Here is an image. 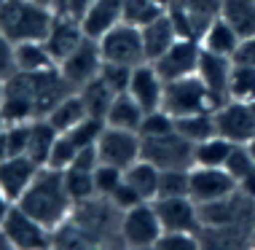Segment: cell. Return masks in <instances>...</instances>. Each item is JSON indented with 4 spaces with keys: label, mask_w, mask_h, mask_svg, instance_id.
<instances>
[{
    "label": "cell",
    "mask_w": 255,
    "mask_h": 250,
    "mask_svg": "<svg viewBox=\"0 0 255 250\" xmlns=\"http://www.w3.org/2000/svg\"><path fill=\"white\" fill-rule=\"evenodd\" d=\"M13 205L27 210L32 218H38L43 226H49L51 232L70 218L75 207V202L65 189V175L57 167H40L38 175L32 178V183L27 186V191Z\"/></svg>",
    "instance_id": "cell-1"
},
{
    "label": "cell",
    "mask_w": 255,
    "mask_h": 250,
    "mask_svg": "<svg viewBox=\"0 0 255 250\" xmlns=\"http://www.w3.org/2000/svg\"><path fill=\"white\" fill-rule=\"evenodd\" d=\"M57 13L32 3V0H3L0 5V32L11 43L43 40Z\"/></svg>",
    "instance_id": "cell-2"
},
{
    "label": "cell",
    "mask_w": 255,
    "mask_h": 250,
    "mask_svg": "<svg viewBox=\"0 0 255 250\" xmlns=\"http://www.w3.org/2000/svg\"><path fill=\"white\" fill-rule=\"evenodd\" d=\"M73 224L86 234L89 245H108L110 237L121 240V210L108 197H92L73 207Z\"/></svg>",
    "instance_id": "cell-3"
},
{
    "label": "cell",
    "mask_w": 255,
    "mask_h": 250,
    "mask_svg": "<svg viewBox=\"0 0 255 250\" xmlns=\"http://www.w3.org/2000/svg\"><path fill=\"white\" fill-rule=\"evenodd\" d=\"M161 108L177 119V116L199 113V110H215L218 102L212 100L204 81L194 73V75H185V78H177V81H167Z\"/></svg>",
    "instance_id": "cell-4"
},
{
    "label": "cell",
    "mask_w": 255,
    "mask_h": 250,
    "mask_svg": "<svg viewBox=\"0 0 255 250\" xmlns=\"http://www.w3.org/2000/svg\"><path fill=\"white\" fill-rule=\"evenodd\" d=\"M194 151L196 145L175 129L158 137H142V159H148L158 170H191L196 164Z\"/></svg>",
    "instance_id": "cell-5"
},
{
    "label": "cell",
    "mask_w": 255,
    "mask_h": 250,
    "mask_svg": "<svg viewBox=\"0 0 255 250\" xmlns=\"http://www.w3.org/2000/svg\"><path fill=\"white\" fill-rule=\"evenodd\" d=\"M121 245L127 248H156L164 226L156 215L153 202H140L121 213Z\"/></svg>",
    "instance_id": "cell-6"
},
{
    "label": "cell",
    "mask_w": 255,
    "mask_h": 250,
    "mask_svg": "<svg viewBox=\"0 0 255 250\" xmlns=\"http://www.w3.org/2000/svg\"><path fill=\"white\" fill-rule=\"evenodd\" d=\"M102 59L105 62H119V65H140L145 62V46H142V30L134 24L119 22L110 27L102 38H97Z\"/></svg>",
    "instance_id": "cell-7"
},
{
    "label": "cell",
    "mask_w": 255,
    "mask_h": 250,
    "mask_svg": "<svg viewBox=\"0 0 255 250\" xmlns=\"http://www.w3.org/2000/svg\"><path fill=\"white\" fill-rule=\"evenodd\" d=\"M0 229L8 234L13 250H38V248H51V229L43 226L38 218H32L27 210L19 205H11L5 218L0 221Z\"/></svg>",
    "instance_id": "cell-8"
},
{
    "label": "cell",
    "mask_w": 255,
    "mask_h": 250,
    "mask_svg": "<svg viewBox=\"0 0 255 250\" xmlns=\"http://www.w3.org/2000/svg\"><path fill=\"white\" fill-rule=\"evenodd\" d=\"M97 151H100L102 164H113V167L127 170L129 164H134L142 156V137H140V132L108 127L105 124V129H102V135L97 140Z\"/></svg>",
    "instance_id": "cell-9"
},
{
    "label": "cell",
    "mask_w": 255,
    "mask_h": 250,
    "mask_svg": "<svg viewBox=\"0 0 255 250\" xmlns=\"http://www.w3.org/2000/svg\"><path fill=\"white\" fill-rule=\"evenodd\" d=\"M215 129L231 143H250L255 137V108L253 102L226 100L215 110Z\"/></svg>",
    "instance_id": "cell-10"
},
{
    "label": "cell",
    "mask_w": 255,
    "mask_h": 250,
    "mask_svg": "<svg viewBox=\"0 0 255 250\" xmlns=\"http://www.w3.org/2000/svg\"><path fill=\"white\" fill-rule=\"evenodd\" d=\"M237 189H239L237 180L226 167H204V164L191 167V199L196 205L231 197Z\"/></svg>",
    "instance_id": "cell-11"
},
{
    "label": "cell",
    "mask_w": 255,
    "mask_h": 250,
    "mask_svg": "<svg viewBox=\"0 0 255 250\" xmlns=\"http://www.w3.org/2000/svg\"><path fill=\"white\" fill-rule=\"evenodd\" d=\"M199 54H202V43L196 38H177L161 57L153 59V67L164 81H177L196 73Z\"/></svg>",
    "instance_id": "cell-12"
},
{
    "label": "cell",
    "mask_w": 255,
    "mask_h": 250,
    "mask_svg": "<svg viewBox=\"0 0 255 250\" xmlns=\"http://www.w3.org/2000/svg\"><path fill=\"white\" fill-rule=\"evenodd\" d=\"M59 73L67 78L73 89H81L86 81L97 78L100 75V67H102V51H100V43L97 38H86L70 57H65L59 62Z\"/></svg>",
    "instance_id": "cell-13"
},
{
    "label": "cell",
    "mask_w": 255,
    "mask_h": 250,
    "mask_svg": "<svg viewBox=\"0 0 255 250\" xmlns=\"http://www.w3.org/2000/svg\"><path fill=\"white\" fill-rule=\"evenodd\" d=\"M153 207L164 232H202L199 205L191 197H158Z\"/></svg>",
    "instance_id": "cell-14"
},
{
    "label": "cell",
    "mask_w": 255,
    "mask_h": 250,
    "mask_svg": "<svg viewBox=\"0 0 255 250\" xmlns=\"http://www.w3.org/2000/svg\"><path fill=\"white\" fill-rule=\"evenodd\" d=\"M86 38L89 35L84 32V27H81V19L70 16V13H57L51 27H49V32H46V38H43V43L51 51L54 62L59 65V62L65 57H70Z\"/></svg>",
    "instance_id": "cell-15"
},
{
    "label": "cell",
    "mask_w": 255,
    "mask_h": 250,
    "mask_svg": "<svg viewBox=\"0 0 255 250\" xmlns=\"http://www.w3.org/2000/svg\"><path fill=\"white\" fill-rule=\"evenodd\" d=\"M231 67H234V59L231 57H223V54H212L202 48L199 54V67H196V75L204 81V86L210 89L212 100L218 105H223L229 100V75H231Z\"/></svg>",
    "instance_id": "cell-16"
},
{
    "label": "cell",
    "mask_w": 255,
    "mask_h": 250,
    "mask_svg": "<svg viewBox=\"0 0 255 250\" xmlns=\"http://www.w3.org/2000/svg\"><path fill=\"white\" fill-rule=\"evenodd\" d=\"M40 164L32 162L27 154L22 156H8L0 162V191L11 199L19 202V197L27 191V186L32 183V178L38 175Z\"/></svg>",
    "instance_id": "cell-17"
},
{
    "label": "cell",
    "mask_w": 255,
    "mask_h": 250,
    "mask_svg": "<svg viewBox=\"0 0 255 250\" xmlns=\"http://www.w3.org/2000/svg\"><path fill=\"white\" fill-rule=\"evenodd\" d=\"M164 86L167 81L158 75L153 62H140L132 70V81H129V94L142 105V110H156L164 102Z\"/></svg>",
    "instance_id": "cell-18"
},
{
    "label": "cell",
    "mask_w": 255,
    "mask_h": 250,
    "mask_svg": "<svg viewBox=\"0 0 255 250\" xmlns=\"http://www.w3.org/2000/svg\"><path fill=\"white\" fill-rule=\"evenodd\" d=\"M124 0H92V5L81 16V27L89 38H102L110 27L121 22Z\"/></svg>",
    "instance_id": "cell-19"
},
{
    "label": "cell",
    "mask_w": 255,
    "mask_h": 250,
    "mask_svg": "<svg viewBox=\"0 0 255 250\" xmlns=\"http://www.w3.org/2000/svg\"><path fill=\"white\" fill-rule=\"evenodd\" d=\"M140 30H142V46H145V62L158 59L177 40L175 24H172V19H169L167 11H164L158 19H153L150 24L140 27Z\"/></svg>",
    "instance_id": "cell-20"
},
{
    "label": "cell",
    "mask_w": 255,
    "mask_h": 250,
    "mask_svg": "<svg viewBox=\"0 0 255 250\" xmlns=\"http://www.w3.org/2000/svg\"><path fill=\"white\" fill-rule=\"evenodd\" d=\"M13 67L19 73H40L57 67V62L43 40H22L13 43Z\"/></svg>",
    "instance_id": "cell-21"
},
{
    "label": "cell",
    "mask_w": 255,
    "mask_h": 250,
    "mask_svg": "<svg viewBox=\"0 0 255 250\" xmlns=\"http://www.w3.org/2000/svg\"><path fill=\"white\" fill-rule=\"evenodd\" d=\"M142 116H145V110H142L140 102H137L129 92H121V94L113 97V102H110V108L105 113V124H108V127L140 132Z\"/></svg>",
    "instance_id": "cell-22"
},
{
    "label": "cell",
    "mask_w": 255,
    "mask_h": 250,
    "mask_svg": "<svg viewBox=\"0 0 255 250\" xmlns=\"http://www.w3.org/2000/svg\"><path fill=\"white\" fill-rule=\"evenodd\" d=\"M57 137H59V132L54 129V124L49 119H32L30 132H27V156L43 167L46 162H49Z\"/></svg>",
    "instance_id": "cell-23"
},
{
    "label": "cell",
    "mask_w": 255,
    "mask_h": 250,
    "mask_svg": "<svg viewBox=\"0 0 255 250\" xmlns=\"http://www.w3.org/2000/svg\"><path fill=\"white\" fill-rule=\"evenodd\" d=\"M239 40H242V35H239V32L234 30V27L226 22L223 16H218L215 22H212V24L202 32L199 43H202V48H207V51H212V54L234 57V51H237Z\"/></svg>",
    "instance_id": "cell-24"
},
{
    "label": "cell",
    "mask_w": 255,
    "mask_h": 250,
    "mask_svg": "<svg viewBox=\"0 0 255 250\" xmlns=\"http://www.w3.org/2000/svg\"><path fill=\"white\" fill-rule=\"evenodd\" d=\"M158 175H161V170H158L156 164H150L148 159H142V156L124 170V180H127L145 202H153V199L158 197Z\"/></svg>",
    "instance_id": "cell-25"
},
{
    "label": "cell",
    "mask_w": 255,
    "mask_h": 250,
    "mask_svg": "<svg viewBox=\"0 0 255 250\" xmlns=\"http://www.w3.org/2000/svg\"><path fill=\"white\" fill-rule=\"evenodd\" d=\"M172 3L185 13V19H188L196 40L202 38V32L220 16V8H223V0H172Z\"/></svg>",
    "instance_id": "cell-26"
},
{
    "label": "cell",
    "mask_w": 255,
    "mask_h": 250,
    "mask_svg": "<svg viewBox=\"0 0 255 250\" xmlns=\"http://www.w3.org/2000/svg\"><path fill=\"white\" fill-rule=\"evenodd\" d=\"M86 116H89V110L84 105V100H81V94L70 92L65 100H59L57 105H54V110L46 116V119L54 124V129H57V132H67V129H73L75 124L84 121Z\"/></svg>",
    "instance_id": "cell-27"
},
{
    "label": "cell",
    "mask_w": 255,
    "mask_h": 250,
    "mask_svg": "<svg viewBox=\"0 0 255 250\" xmlns=\"http://www.w3.org/2000/svg\"><path fill=\"white\" fill-rule=\"evenodd\" d=\"M175 132H180L185 140L191 143H202L207 137L218 135L215 129V113L212 110H199V113H188V116H177L175 119Z\"/></svg>",
    "instance_id": "cell-28"
},
{
    "label": "cell",
    "mask_w": 255,
    "mask_h": 250,
    "mask_svg": "<svg viewBox=\"0 0 255 250\" xmlns=\"http://www.w3.org/2000/svg\"><path fill=\"white\" fill-rule=\"evenodd\" d=\"M220 16L242 38L255 35V0H223Z\"/></svg>",
    "instance_id": "cell-29"
},
{
    "label": "cell",
    "mask_w": 255,
    "mask_h": 250,
    "mask_svg": "<svg viewBox=\"0 0 255 250\" xmlns=\"http://www.w3.org/2000/svg\"><path fill=\"white\" fill-rule=\"evenodd\" d=\"M75 92L81 94V100H84L89 116H97V119H105L110 102H113V97H116V92L100 78V75H97V78H92V81H86L84 86L75 89Z\"/></svg>",
    "instance_id": "cell-30"
},
{
    "label": "cell",
    "mask_w": 255,
    "mask_h": 250,
    "mask_svg": "<svg viewBox=\"0 0 255 250\" xmlns=\"http://www.w3.org/2000/svg\"><path fill=\"white\" fill-rule=\"evenodd\" d=\"M65 175V189L70 194L75 205L86 202V199L97 197V186H94V170H81V167H67L62 170Z\"/></svg>",
    "instance_id": "cell-31"
},
{
    "label": "cell",
    "mask_w": 255,
    "mask_h": 250,
    "mask_svg": "<svg viewBox=\"0 0 255 250\" xmlns=\"http://www.w3.org/2000/svg\"><path fill=\"white\" fill-rule=\"evenodd\" d=\"M234 145L237 143L226 140L223 135H212V137H207V140L196 143L194 159H196V164H204V167H223Z\"/></svg>",
    "instance_id": "cell-32"
},
{
    "label": "cell",
    "mask_w": 255,
    "mask_h": 250,
    "mask_svg": "<svg viewBox=\"0 0 255 250\" xmlns=\"http://www.w3.org/2000/svg\"><path fill=\"white\" fill-rule=\"evenodd\" d=\"M229 100L255 102V67L234 62L231 75H229Z\"/></svg>",
    "instance_id": "cell-33"
},
{
    "label": "cell",
    "mask_w": 255,
    "mask_h": 250,
    "mask_svg": "<svg viewBox=\"0 0 255 250\" xmlns=\"http://www.w3.org/2000/svg\"><path fill=\"white\" fill-rule=\"evenodd\" d=\"M164 13L161 5H156L153 0H124V13L121 22L134 24V27H145L153 19H158Z\"/></svg>",
    "instance_id": "cell-34"
},
{
    "label": "cell",
    "mask_w": 255,
    "mask_h": 250,
    "mask_svg": "<svg viewBox=\"0 0 255 250\" xmlns=\"http://www.w3.org/2000/svg\"><path fill=\"white\" fill-rule=\"evenodd\" d=\"M158 197H191V170H161Z\"/></svg>",
    "instance_id": "cell-35"
},
{
    "label": "cell",
    "mask_w": 255,
    "mask_h": 250,
    "mask_svg": "<svg viewBox=\"0 0 255 250\" xmlns=\"http://www.w3.org/2000/svg\"><path fill=\"white\" fill-rule=\"evenodd\" d=\"M102 129H105V119H97V116H86L81 124H75L73 129H67L65 135L73 140L75 148H86V145H97Z\"/></svg>",
    "instance_id": "cell-36"
},
{
    "label": "cell",
    "mask_w": 255,
    "mask_h": 250,
    "mask_svg": "<svg viewBox=\"0 0 255 250\" xmlns=\"http://www.w3.org/2000/svg\"><path fill=\"white\" fill-rule=\"evenodd\" d=\"M175 129V116L167 113L164 108L156 110H145L140 124V137H158V135H167V132Z\"/></svg>",
    "instance_id": "cell-37"
},
{
    "label": "cell",
    "mask_w": 255,
    "mask_h": 250,
    "mask_svg": "<svg viewBox=\"0 0 255 250\" xmlns=\"http://www.w3.org/2000/svg\"><path fill=\"white\" fill-rule=\"evenodd\" d=\"M132 65H119V62H105L102 59V67H100V78L113 89L116 94L121 92H129V81H132Z\"/></svg>",
    "instance_id": "cell-38"
},
{
    "label": "cell",
    "mask_w": 255,
    "mask_h": 250,
    "mask_svg": "<svg viewBox=\"0 0 255 250\" xmlns=\"http://www.w3.org/2000/svg\"><path fill=\"white\" fill-rule=\"evenodd\" d=\"M156 248H161V250H199L202 248V237H199V232H161Z\"/></svg>",
    "instance_id": "cell-39"
},
{
    "label": "cell",
    "mask_w": 255,
    "mask_h": 250,
    "mask_svg": "<svg viewBox=\"0 0 255 250\" xmlns=\"http://www.w3.org/2000/svg\"><path fill=\"white\" fill-rule=\"evenodd\" d=\"M124 180V170L121 167H113V164H97L94 167V186H97V197H110Z\"/></svg>",
    "instance_id": "cell-40"
},
{
    "label": "cell",
    "mask_w": 255,
    "mask_h": 250,
    "mask_svg": "<svg viewBox=\"0 0 255 250\" xmlns=\"http://www.w3.org/2000/svg\"><path fill=\"white\" fill-rule=\"evenodd\" d=\"M223 167L231 172L234 180L239 183V180H242L247 172L255 170V162H253L250 151H247V145H245V143H237V145L231 148V154H229V159H226V164H223Z\"/></svg>",
    "instance_id": "cell-41"
},
{
    "label": "cell",
    "mask_w": 255,
    "mask_h": 250,
    "mask_svg": "<svg viewBox=\"0 0 255 250\" xmlns=\"http://www.w3.org/2000/svg\"><path fill=\"white\" fill-rule=\"evenodd\" d=\"M75 154H78V148L73 145V140L65 135V132H59L57 143H54V148H51L49 162H46L43 167H57V170H67V167L73 164Z\"/></svg>",
    "instance_id": "cell-42"
},
{
    "label": "cell",
    "mask_w": 255,
    "mask_h": 250,
    "mask_svg": "<svg viewBox=\"0 0 255 250\" xmlns=\"http://www.w3.org/2000/svg\"><path fill=\"white\" fill-rule=\"evenodd\" d=\"M110 202H113L116 207H119V210L124 213V210H129V207H134V205H140V202H145V199L140 197V194H137L132 186L127 183V180H121L119 186H116V191L110 194Z\"/></svg>",
    "instance_id": "cell-43"
},
{
    "label": "cell",
    "mask_w": 255,
    "mask_h": 250,
    "mask_svg": "<svg viewBox=\"0 0 255 250\" xmlns=\"http://www.w3.org/2000/svg\"><path fill=\"white\" fill-rule=\"evenodd\" d=\"M237 65H250L255 67V35H247L239 40V46H237V51H234V57H231Z\"/></svg>",
    "instance_id": "cell-44"
},
{
    "label": "cell",
    "mask_w": 255,
    "mask_h": 250,
    "mask_svg": "<svg viewBox=\"0 0 255 250\" xmlns=\"http://www.w3.org/2000/svg\"><path fill=\"white\" fill-rule=\"evenodd\" d=\"M13 70V43L0 32V78H8Z\"/></svg>",
    "instance_id": "cell-45"
},
{
    "label": "cell",
    "mask_w": 255,
    "mask_h": 250,
    "mask_svg": "<svg viewBox=\"0 0 255 250\" xmlns=\"http://www.w3.org/2000/svg\"><path fill=\"white\" fill-rule=\"evenodd\" d=\"M237 186H239V191H242L245 197L255 199V170H250V172H247V175H245L242 180H239Z\"/></svg>",
    "instance_id": "cell-46"
},
{
    "label": "cell",
    "mask_w": 255,
    "mask_h": 250,
    "mask_svg": "<svg viewBox=\"0 0 255 250\" xmlns=\"http://www.w3.org/2000/svg\"><path fill=\"white\" fill-rule=\"evenodd\" d=\"M89 5H92V0H67V13L75 16V19H81Z\"/></svg>",
    "instance_id": "cell-47"
},
{
    "label": "cell",
    "mask_w": 255,
    "mask_h": 250,
    "mask_svg": "<svg viewBox=\"0 0 255 250\" xmlns=\"http://www.w3.org/2000/svg\"><path fill=\"white\" fill-rule=\"evenodd\" d=\"M32 3L49 8L51 13H67V0H32Z\"/></svg>",
    "instance_id": "cell-48"
},
{
    "label": "cell",
    "mask_w": 255,
    "mask_h": 250,
    "mask_svg": "<svg viewBox=\"0 0 255 250\" xmlns=\"http://www.w3.org/2000/svg\"><path fill=\"white\" fill-rule=\"evenodd\" d=\"M11 205H13V202H11V199H8V197H5V194H3V191H0V221H3V218H5V213H8V210H11Z\"/></svg>",
    "instance_id": "cell-49"
},
{
    "label": "cell",
    "mask_w": 255,
    "mask_h": 250,
    "mask_svg": "<svg viewBox=\"0 0 255 250\" xmlns=\"http://www.w3.org/2000/svg\"><path fill=\"white\" fill-rule=\"evenodd\" d=\"M0 250H13V245H11V240H8V234L0 229Z\"/></svg>",
    "instance_id": "cell-50"
},
{
    "label": "cell",
    "mask_w": 255,
    "mask_h": 250,
    "mask_svg": "<svg viewBox=\"0 0 255 250\" xmlns=\"http://www.w3.org/2000/svg\"><path fill=\"white\" fill-rule=\"evenodd\" d=\"M245 145H247V151H250V156H253V162H255V137H253L250 143H245Z\"/></svg>",
    "instance_id": "cell-51"
},
{
    "label": "cell",
    "mask_w": 255,
    "mask_h": 250,
    "mask_svg": "<svg viewBox=\"0 0 255 250\" xmlns=\"http://www.w3.org/2000/svg\"><path fill=\"white\" fill-rule=\"evenodd\" d=\"M153 3H156V5H161V8H164V11H167V8H169V5H172V0H153Z\"/></svg>",
    "instance_id": "cell-52"
},
{
    "label": "cell",
    "mask_w": 255,
    "mask_h": 250,
    "mask_svg": "<svg viewBox=\"0 0 255 250\" xmlns=\"http://www.w3.org/2000/svg\"><path fill=\"white\" fill-rule=\"evenodd\" d=\"M5 124H8V121H5V119H3V116H0V132H3V129H5Z\"/></svg>",
    "instance_id": "cell-53"
},
{
    "label": "cell",
    "mask_w": 255,
    "mask_h": 250,
    "mask_svg": "<svg viewBox=\"0 0 255 250\" xmlns=\"http://www.w3.org/2000/svg\"><path fill=\"white\" fill-rule=\"evenodd\" d=\"M0 92H3V78H0Z\"/></svg>",
    "instance_id": "cell-54"
},
{
    "label": "cell",
    "mask_w": 255,
    "mask_h": 250,
    "mask_svg": "<svg viewBox=\"0 0 255 250\" xmlns=\"http://www.w3.org/2000/svg\"><path fill=\"white\" fill-rule=\"evenodd\" d=\"M0 5H3V0H0Z\"/></svg>",
    "instance_id": "cell-55"
}]
</instances>
